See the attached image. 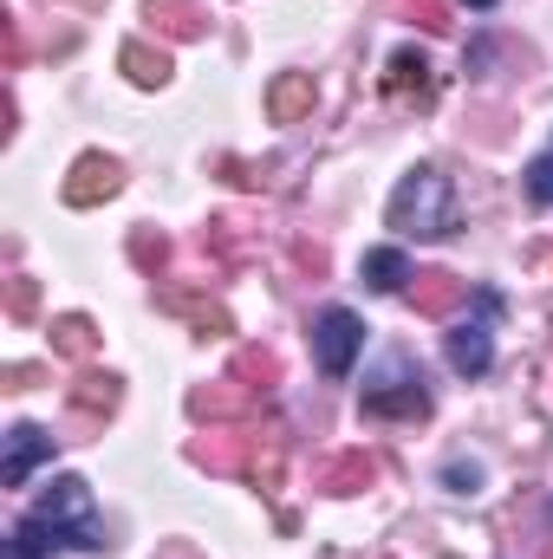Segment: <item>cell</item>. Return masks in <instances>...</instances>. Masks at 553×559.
Instances as JSON below:
<instances>
[{
  "label": "cell",
  "mask_w": 553,
  "mask_h": 559,
  "mask_svg": "<svg viewBox=\"0 0 553 559\" xmlns=\"http://www.w3.org/2000/svg\"><path fill=\"white\" fill-rule=\"evenodd\" d=\"M449 365H456L462 378H482V371L495 365V332H489L482 319H462V325L449 332Z\"/></svg>",
  "instance_id": "52a82bcc"
},
{
  "label": "cell",
  "mask_w": 553,
  "mask_h": 559,
  "mask_svg": "<svg viewBox=\"0 0 553 559\" xmlns=\"http://www.w3.org/2000/svg\"><path fill=\"white\" fill-rule=\"evenodd\" d=\"M92 345H98V332H92V319H52V352L59 358H92Z\"/></svg>",
  "instance_id": "2e32d148"
},
{
  "label": "cell",
  "mask_w": 553,
  "mask_h": 559,
  "mask_svg": "<svg viewBox=\"0 0 553 559\" xmlns=\"http://www.w3.org/2000/svg\"><path fill=\"white\" fill-rule=\"evenodd\" d=\"M404 280H416V274H411V261H404L398 248H372V254H365V286H378V293H398Z\"/></svg>",
  "instance_id": "4fadbf2b"
},
{
  "label": "cell",
  "mask_w": 553,
  "mask_h": 559,
  "mask_svg": "<svg viewBox=\"0 0 553 559\" xmlns=\"http://www.w3.org/2000/svg\"><path fill=\"white\" fill-rule=\"evenodd\" d=\"M131 261H138V267H163V261H169V241L143 228V235H131Z\"/></svg>",
  "instance_id": "44dd1931"
},
{
  "label": "cell",
  "mask_w": 553,
  "mask_h": 559,
  "mask_svg": "<svg viewBox=\"0 0 553 559\" xmlns=\"http://www.w3.org/2000/svg\"><path fill=\"white\" fill-rule=\"evenodd\" d=\"M33 299H39V293H33V280H26V274L7 280V312H13V319H26V312H33Z\"/></svg>",
  "instance_id": "7402d4cb"
},
{
  "label": "cell",
  "mask_w": 553,
  "mask_h": 559,
  "mask_svg": "<svg viewBox=\"0 0 553 559\" xmlns=\"http://www.w3.org/2000/svg\"><path fill=\"white\" fill-rule=\"evenodd\" d=\"M462 293H469V286H462L456 274H416V306H423V312H436V319H443Z\"/></svg>",
  "instance_id": "e0dca14e"
},
{
  "label": "cell",
  "mask_w": 553,
  "mask_h": 559,
  "mask_svg": "<svg viewBox=\"0 0 553 559\" xmlns=\"http://www.w3.org/2000/svg\"><path fill=\"white\" fill-rule=\"evenodd\" d=\"M313 72H280L274 79V92H268V111H274L280 124H299L306 111H313Z\"/></svg>",
  "instance_id": "9c48e42d"
},
{
  "label": "cell",
  "mask_w": 553,
  "mask_h": 559,
  "mask_svg": "<svg viewBox=\"0 0 553 559\" xmlns=\"http://www.w3.org/2000/svg\"><path fill=\"white\" fill-rule=\"evenodd\" d=\"M365 411L372 417H423L430 411V391H423V371H416L411 358H385V371L372 378V391H365Z\"/></svg>",
  "instance_id": "3957f363"
},
{
  "label": "cell",
  "mask_w": 553,
  "mask_h": 559,
  "mask_svg": "<svg viewBox=\"0 0 553 559\" xmlns=\"http://www.w3.org/2000/svg\"><path fill=\"white\" fill-rule=\"evenodd\" d=\"M118 189H125V169H118L111 156H98V150H92V156H79V163H72V176H66V202H72V209L111 202Z\"/></svg>",
  "instance_id": "5b68a950"
},
{
  "label": "cell",
  "mask_w": 553,
  "mask_h": 559,
  "mask_svg": "<svg viewBox=\"0 0 553 559\" xmlns=\"http://www.w3.org/2000/svg\"><path fill=\"white\" fill-rule=\"evenodd\" d=\"M385 85H391V98H411V92H416V105H430V59H423L416 46L391 52V72H385Z\"/></svg>",
  "instance_id": "30bf717a"
},
{
  "label": "cell",
  "mask_w": 553,
  "mask_h": 559,
  "mask_svg": "<svg viewBox=\"0 0 553 559\" xmlns=\"http://www.w3.org/2000/svg\"><path fill=\"white\" fill-rule=\"evenodd\" d=\"M449 481H456V488H475V481H482V468H475V462H469V468L456 462V468H449Z\"/></svg>",
  "instance_id": "603a6c76"
},
{
  "label": "cell",
  "mask_w": 553,
  "mask_h": 559,
  "mask_svg": "<svg viewBox=\"0 0 553 559\" xmlns=\"http://www.w3.org/2000/svg\"><path fill=\"white\" fill-rule=\"evenodd\" d=\"M528 195H534L541 209H553V150H541V156L528 163Z\"/></svg>",
  "instance_id": "ffe728a7"
},
{
  "label": "cell",
  "mask_w": 553,
  "mask_h": 559,
  "mask_svg": "<svg viewBox=\"0 0 553 559\" xmlns=\"http://www.w3.org/2000/svg\"><path fill=\"white\" fill-rule=\"evenodd\" d=\"M7 559H33V554H26V547H20V540H7Z\"/></svg>",
  "instance_id": "cb8c5ba5"
},
{
  "label": "cell",
  "mask_w": 553,
  "mask_h": 559,
  "mask_svg": "<svg viewBox=\"0 0 553 559\" xmlns=\"http://www.w3.org/2000/svg\"><path fill=\"white\" fill-rule=\"evenodd\" d=\"M46 455H52V436H46L39 423H13V429H7V455H0V481H7V488H26V475H33Z\"/></svg>",
  "instance_id": "8992f818"
},
{
  "label": "cell",
  "mask_w": 553,
  "mask_h": 559,
  "mask_svg": "<svg viewBox=\"0 0 553 559\" xmlns=\"http://www.w3.org/2000/svg\"><path fill=\"white\" fill-rule=\"evenodd\" d=\"M462 7H495V0H462Z\"/></svg>",
  "instance_id": "d4e9b609"
},
{
  "label": "cell",
  "mask_w": 553,
  "mask_h": 559,
  "mask_svg": "<svg viewBox=\"0 0 553 559\" xmlns=\"http://www.w3.org/2000/svg\"><path fill=\"white\" fill-rule=\"evenodd\" d=\"M378 481V462L372 455H339L332 468H326V488L332 495H358V488H372Z\"/></svg>",
  "instance_id": "9a60e30c"
},
{
  "label": "cell",
  "mask_w": 553,
  "mask_h": 559,
  "mask_svg": "<svg viewBox=\"0 0 553 559\" xmlns=\"http://www.w3.org/2000/svg\"><path fill=\"white\" fill-rule=\"evenodd\" d=\"M274 378H280V358L274 352H235V384H248V391H274Z\"/></svg>",
  "instance_id": "ac0fdd59"
},
{
  "label": "cell",
  "mask_w": 553,
  "mask_h": 559,
  "mask_svg": "<svg viewBox=\"0 0 553 559\" xmlns=\"http://www.w3.org/2000/svg\"><path fill=\"white\" fill-rule=\"evenodd\" d=\"M13 540H20L26 554H98V547H105V527H98V514H92V488H85L79 475H59V481L39 495V508L13 527Z\"/></svg>",
  "instance_id": "6da1fadb"
},
{
  "label": "cell",
  "mask_w": 553,
  "mask_h": 559,
  "mask_svg": "<svg viewBox=\"0 0 553 559\" xmlns=\"http://www.w3.org/2000/svg\"><path fill=\"white\" fill-rule=\"evenodd\" d=\"M143 20H150L156 33H169V39H202V33H209V13H202L196 0H150Z\"/></svg>",
  "instance_id": "ba28073f"
},
{
  "label": "cell",
  "mask_w": 553,
  "mask_h": 559,
  "mask_svg": "<svg viewBox=\"0 0 553 559\" xmlns=\"http://www.w3.org/2000/svg\"><path fill=\"white\" fill-rule=\"evenodd\" d=\"M391 228L398 235H416V241H443V235H456V189H449V176L443 169H430V163H416L411 176L391 189Z\"/></svg>",
  "instance_id": "7a4b0ae2"
},
{
  "label": "cell",
  "mask_w": 553,
  "mask_h": 559,
  "mask_svg": "<svg viewBox=\"0 0 553 559\" xmlns=\"http://www.w3.org/2000/svg\"><path fill=\"white\" fill-rule=\"evenodd\" d=\"M118 59H125V72H131L138 85H169V72H176V66H169V52H163V46H143V39H131Z\"/></svg>",
  "instance_id": "8fae6325"
},
{
  "label": "cell",
  "mask_w": 553,
  "mask_h": 559,
  "mask_svg": "<svg viewBox=\"0 0 553 559\" xmlns=\"http://www.w3.org/2000/svg\"><path fill=\"white\" fill-rule=\"evenodd\" d=\"M358 345H365L358 312L326 306V312L313 319V352H319V371H326V378H345V371H352V358H358Z\"/></svg>",
  "instance_id": "277c9868"
},
{
  "label": "cell",
  "mask_w": 553,
  "mask_h": 559,
  "mask_svg": "<svg viewBox=\"0 0 553 559\" xmlns=\"http://www.w3.org/2000/svg\"><path fill=\"white\" fill-rule=\"evenodd\" d=\"M248 397H255L248 384H235V391H196V397H189V411H196V417H235Z\"/></svg>",
  "instance_id": "d6986e66"
},
{
  "label": "cell",
  "mask_w": 553,
  "mask_h": 559,
  "mask_svg": "<svg viewBox=\"0 0 553 559\" xmlns=\"http://www.w3.org/2000/svg\"><path fill=\"white\" fill-rule=\"evenodd\" d=\"M156 299H163L169 312H189V319H196L202 332H228V312H222L215 299H196V293H183V286H163Z\"/></svg>",
  "instance_id": "7c38bea8"
},
{
  "label": "cell",
  "mask_w": 553,
  "mask_h": 559,
  "mask_svg": "<svg viewBox=\"0 0 553 559\" xmlns=\"http://www.w3.org/2000/svg\"><path fill=\"white\" fill-rule=\"evenodd\" d=\"M118 397H125V391H118V378H111V371H85V378H79V391H72V404H79L85 417L118 411Z\"/></svg>",
  "instance_id": "5bb4252c"
}]
</instances>
